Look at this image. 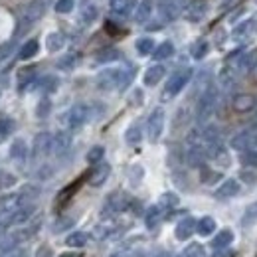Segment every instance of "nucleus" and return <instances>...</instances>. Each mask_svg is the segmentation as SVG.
Segmentation results:
<instances>
[{
    "label": "nucleus",
    "mask_w": 257,
    "mask_h": 257,
    "mask_svg": "<svg viewBox=\"0 0 257 257\" xmlns=\"http://www.w3.org/2000/svg\"><path fill=\"white\" fill-rule=\"evenodd\" d=\"M10 157L18 162L26 161V159H28V145H26V141L16 139V141L12 143V147H10Z\"/></svg>",
    "instance_id": "5701e85b"
},
{
    "label": "nucleus",
    "mask_w": 257,
    "mask_h": 257,
    "mask_svg": "<svg viewBox=\"0 0 257 257\" xmlns=\"http://www.w3.org/2000/svg\"><path fill=\"white\" fill-rule=\"evenodd\" d=\"M222 174L216 172V170H208V168H202V182L204 184H214Z\"/></svg>",
    "instance_id": "8fccbe9b"
},
{
    "label": "nucleus",
    "mask_w": 257,
    "mask_h": 257,
    "mask_svg": "<svg viewBox=\"0 0 257 257\" xmlns=\"http://www.w3.org/2000/svg\"><path fill=\"white\" fill-rule=\"evenodd\" d=\"M58 85H60V81H58V77H54V75H48V77L42 79V91H44V93H54V91L58 89Z\"/></svg>",
    "instance_id": "49530a36"
},
{
    "label": "nucleus",
    "mask_w": 257,
    "mask_h": 257,
    "mask_svg": "<svg viewBox=\"0 0 257 257\" xmlns=\"http://www.w3.org/2000/svg\"><path fill=\"white\" fill-rule=\"evenodd\" d=\"M38 50H40L38 40H28L26 44H22V48H20V52H18V58H20V60H30L34 56H38Z\"/></svg>",
    "instance_id": "2f4dec72"
},
{
    "label": "nucleus",
    "mask_w": 257,
    "mask_h": 257,
    "mask_svg": "<svg viewBox=\"0 0 257 257\" xmlns=\"http://www.w3.org/2000/svg\"><path fill=\"white\" fill-rule=\"evenodd\" d=\"M208 161L218 162L220 166H229V157H227V151L222 143H216V145H208Z\"/></svg>",
    "instance_id": "a211bd4d"
},
{
    "label": "nucleus",
    "mask_w": 257,
    "mask_h": 257,
    "mask_svg": "<svg viewBox=\"0 0 257 257\" xmlns=\"http://www.w3.org/2000/svg\"><path fill=\"white\" fill-rule=\"evenodd\" d=\"M60 257H79V255H75V253H62Z\"/></svg>",
    "instance_id": "e2e57ef3"
},
{
    "label": "nucleus",
    "mask_w": 257,
    "mask_h": 257,
    "mask_svg": "<svg viewBox=\"0 0 257 257\" xmlns=\"http://www.w3.org/2000/svg\"><path fill=\"white\" fill-rule=\"evenodd\" d=\"M52 174H54V168H52L50 164H44V166H40V170H38V174H36V176H38L40 180H48Z\"/></svg>",
    "instance_id": "5fc2aeb1"
},
{
    "label": "nucleus",
    "mask_w": 257,
    "mask_h": 257,
    "mask_svg": "<svg viewBox=\"0 0 257 257\" xmlns=\"http://www.w3.org/2000/svg\"><path fill=\"white\" fill-rule=\"evenodd\" d=\"M170 56H174V44H172V42H162L161 46H157L155 52H153V58H155L157 62L168 60Z\"/></svg>",
    "instance_id": "c756f323"
},
{
    "label": "nucleus",
    "mask_w": 257,
    "mask_h": 257,
    "mask_svg": "<svg viewBox=\"0 0 257 257\" xmlns=\"http://www.w3.org/2000/svg\"><path fill=\"white\" fill-rule=\"evenodd\" d=\"M48 113H50V101H48V99H44V101L38 105V109H36V115H38V117H46Z\"/></svg>",
    "instance_id": "4d7b16f0"
},
{
    "label": "nucleus",
    "mask_w": 257,
    "mask_h": 257,
    "mask_svg": "<svg viewBox=\"0 0 257 257\" xmlns=\"http://www.w3.org/2000/svg\"><path fill=\"white\" fill-rule=\"evenodd\" d=\"M249 137H251V133H249V131H241V133L233 135V139L229 141V147H231L233 151L245 153V151H247V145H249Z\"/></svg>",
    "instance_id": "393cba45"
},
{
    "label": "nucleus",
    "mask_w": 257,
    "mask_h": 257,
    "mask_svg": "<svg viewBox=\"0 0 257 257\" xmlns=\"http://www.w3.org/2000/svg\"><path fill=\"white\" fill-rule=\"evenodd\" d=\"M239 192H241V184H239V180H235V178H227V180H224V182L218 186L216 198H233V196H237Z\"/></svg>",
    "instance_id": "6ab92c4d"
},
{
    "label": "nucleus",
    "mask_w": 257,
    "mask_h": 257,
    "mask_svg": "<svg viewBox=\"0 0 257 257\" xmlns=\"http://www.w3.org/2000/svg\"><path fill=\"white\" fill-rule=\"evenodd\" d=\"M194 231H196V220L190 218V216H186L184 220H180L178 225H176V229H174V233H176V237H178L180 241L188 239Z\"/></svg>",
    "instance_id": "412c9836"
},
{
    "label": "nucleus",
    "mask_w": 257,
    "mask_h": 257,
    "mask_svg": "<svg viewBox=\"0 0 257 257\" xmlns=\"http://www.w3.org/2000/svg\"><path fill=\"white\" fill-rule=\"evenodd\" d=\"M97 16H99V10H97L95 4H85L79 12V24L81 26H91L97 20Z\"/></svg>",
    "instance_id": "b1692460"
},
{
    "label": "nucleus",
    "mask_w": 257,
    "mask_h": 257,
    "mask_svg": "<svg viewBox=\"0 0 257 257\" xmlns=\"http://www.w3.org/2000/svg\"><path fill=\"white\" fill-rule=\"evenodd\" d=\"M251 75H253V77L257 79V64L253 65V67H251Z\"/></svg>",
    "instance_id": "680f3d73"
},
{
    "label": "nucleus",
    "mask_w": 257,
    "mask_h": 257,
    "mask_svg": "<svg viewBox=\"0 0 257 257\" xmlns=\"http://www.w3.org/2000/svg\"><path fill=\"white\" fill-rule=\"evenodd\" d=\"M159 14L162 22H172L182 14L180 0H159Z\"/></svg>",
    "instance_id": "6e6552de"
},
{
    "label": "nucleus",
    "mask_w": 257,
    "mask_h": 257,
    "mask_svg": "<svg viewBox=\"0 0 257 257\" xmlns=\"http://www.w3.org/2000/svg\"><path fill=\"white\" fill-rule=\"evenodd\" d=\"M141 139H143V131L139 125H131L127 128V133H125V141H127L128 145H137V143H141Z\"/></svg>",
    "instance_id": "79ce46f5"
},
{
    "label": "nucleus",
    "mask_w": 257,
    "mask_h": 257,
    "mask_svg": "<svg viewBox=\"0 0 257 257\" xmlns=\"http://www.w3.org/2000/svg\"><path fill=\"white\" fill-rule=\"evenodd\" d=\"M184 257H208V253H206V249L200 243H190L184 249Z\"/></svg>",
    "instance_id": "de8ad7c7"
},
{
    "label": "nucleus",
    "mask_w": 257,
    "mask_h": 257,
    "mask_svg": "<svg viewBox=\"0 0 257 257\" xmlns=\"http://www.w3.org/2000/svg\"><path fill=\"white\" fill-rule=\"evenodd\" d=\"M216 257H233V251H231V249H227V247H222V249L216 253Z\"/></svg>",
    "instance_id": "052dcab7"
},
{
    "label": "nucleus",
    "mask_w": 257,
    "mask_h": 257,
    "mask_svg": "<svg viewBox=\"0 0 257 257\" xmlns=\"http://www.w3.org/2000/svg\"><path fill=\"white\" fill-rule=\"evenodd\" d=\"M190 79H192V69H190V67H182V69L174 71V73L170 75V79L166 81V87H164V99L178 95V93L188 85V81H190Z\"/></svg>",
    "instance_id": "20e7f679"
},
{
    "label": "nucleus",
    "mask_w": 257,
    "mask_h": 257,
    "mask_svg": "<svg viewBox=\"0 0 257 257\" xmlns=\"http://www.w3.org/2000/svg\"><path fill=\"white\" fill-rule=\"evenodd\" d=\"M239 178L245 182V184H255L257 182V168L253 166H243L241 172H239Z\"/></svg>",
    "instance_id": "c03bdc74"
},
{
    "label": "nucleus",
    "mask_w": 257,
    "mask_h": 257,
    "mask_svg": "<svg viewBox=\"0 0 257 257\" xmlns=\"http://www.w3.org/2000/svg\"><path fill=\"white\" fill-rule=\"evenodd\" d=\"M46 46L50 52H60L65 46V36L62 32H52L46 40Z\"/></svg>",
    "instance_id": "72a5a7b5"
},
{
    "label": "nucleus",
    "mask_w": 257,
    "mask_h": 257,
    "mask_svg": "<svg viewBox=\"0 0 257 257\" xmlns=\"http://www.w3.org/2000/svg\"><path fill=\"white\" fill-rule=\"evenodd\" d=\"M2 257H28V251L26 249H20V247H14V249L2 253Z\"/></svg>",
    "instance_id": "13d9d810"
},
{
    "label": "nucleus",
    "mask_w": 257,
    "mask_h": 257,
    "mask_svg": "<svg viewBox=\"0 0 257 257\" xmlns=\"http://www.w3.org/2000/svg\"><path fill=\"white\" fill-rule=\"evenodd\" d=\"M257 107V99L251 93H237L231 99V109L235 113H249Z\"/></svg>",
    "instance_id": "4468645a"
},
{
    "label": "nucleus",
    "mask_w": 257,
    "mask_h": 257,
    "mask_svg": "<svg viewBox=\"0 0 257 257\" xmlns=\"http://www.w3.org/2000/svg\"><path fill=\"white\" fill-rule=\"evenodd\" d=\"M216 107H218V87L208 83L202 89V93L198 97V105H196V121H198V125H206L212 119Z\"/></svg>",
    "instance_id": "f03ea898"
},
{
    "label": "nucleus",
    "mask_w": 257,
    "mask_h": 257,
    "mask_svg": "<svg viewBox=\"0 0 257 257\" xmlns=\"http://www.w3.org/2000/svg\"><path fill=\"white\" fill-rule=\"evenodd\" d=\"M50 2H52V0H32V2L22 10V14H20V20H18V34L28 32L34 24L46 14Z\"/></svg>",
    "instance_id": "7ed1b4c3"
},
{
    "label": "nucleus",
    "mask_w": 257,
    "mask_h": 257,
    "mask_svg": "<svg viewBox=\"0 0 257 257\" xmlns=\"http://www.w3.org/2000/svg\"><path fill=\"white\" fill-rule=\"evenodd\" d=\"M14 184H16V176H14V174H10V172H0V190L10 188V186H14Z\"/></svg>",
    "instance_id": "3c124183"
},
{
    "label": "nucleus",
    "mask_w": 257,
    "mask_h": 257,
    "mask_svg": "<svg viewBox=\"0 0 257 257\" xmlns=\"http://www.w3.org/2000/svg\"><path fill=\"white\" fill-rule=\"evenodd\" d=\"M109 174H111V166H109L107 162H99L95 168L91 170V174H89L87 182H89V186H93V188H99V186H103V184L107 182Z\"/></svg>",
    "instance_id": "dca6fc26"
},
{
    "label": "nucleus",
    "mask_w": 257,
    "mask_h": 257,
    "mask_svg": "<svg viewBox=\"0 0 257 257\" xmlns=\"http://www.w3.org/2000/svg\"><path fill=\"white\" fill-rule=\"evenodd\" d=\"M208 50H210V44H208L206 40H198V42H194L192 44L190 54H192L194 60H202V58L208 56Z\"/></svg>",
    "instance_id": "4c0bfd02"
},
{
    "label": "nucleus",
    "mask_w": 257,
    "mask_h": 257,
    "mask_svg": "<svg viewBox=\"0 0 257 257\" xmlns=\"http://www.w3.org/2000/svg\"><path fill=\"white\" fill-rule=\"evenodd\" d=\"M135 71L131 69H119V67H109V69H103L99 75H97L95 83L101 91H111V89H125L131 79H133Z\"/></svg>",
    "instance_id": "f257e3e1"
},
{
    "label": "nucleus",
    "mask_w": 257,
    "mask_h": 257,
    "mask_svg": "<svg viewBox=\"0 0 257 257\" xmlns=\"http://www.w3.org/2000/svg\"><path fill=\"white\" fill-rule=\"evenodd\" d=\"M251 127H255V128H257V115L253 117V121H251Z\"/></svg>",
    "instance_id": "0e129e2a"
},
{
    "label": "nucleus",
    "mask_w": 257,
    "mask_h": 257,
    "mask_svg": "<svg viewBox=\"0 0 257 257\" xmlns=\"http://www.w3.org/2000/svg\"><path fill=\"white\" fill-rule=\"evenodd\" d=\"M87 241H89V235L85 231H71L65 237V245L67 247H83Z\"/></svg>",
    "instance_id": "c85d7f7f"
},
{
    "label": "nucleus",
    "mask_w": 257,
    "mask_h": 257,
    "mask_svg": "<svg viewBox=\"0 0 257 257\" xmlns=\"http://www.w3.org/2000/svg\"><path fill=\"white\" fill-rule=\"evenodd\" d=\"M164 123H166V113H164V109L157 107V109L149 115V119H147V137H149L151 143H157L162 137V133H164Z\"/></svg>",
    "instance_id": "423d86ee"
},
{
    "label": "nucleus",
    "mask_w": 257,
    "mask_h": 257,
    "mask_svg": "<svg viewBox=\"0 0 257 257\" xmlns=\"http://www.w3.org/2000/svg\"><path fill=\"white\" fill-rule=\"evenodd\" d=\"M12 50H14V42L2 44V46H0V62H2V60H6V58L12 54Z\"/></svg>",
    "instance_id": "6e6d98bb"
},
{
    "label": "nucleus",
    "mask_w": 257,
    "mask_h": 257,
    "mask_svg": "<svg viewBox=\"0 0 257 257\" xmlns=\"http://www.w3.org/2000/svg\"><path fill=\"white\" fill-rule=\"evenodd\" d=\"M73 224H75L73 218H60V220L54 224V231H65V229H69Z\"/></svg>",
    "instance_id": "864d4df0"
},
{
    "label": "nucleus",
    "mask_w": 257,
    "mask_h": 257,
    "mask_svg": "<svg viewBox=\"0 0 257 257\" xmlns=\"http://www.w3.org/2000/svg\"><path fill=\"white\" fill-rule=\"evenodd\" d=\"M164 65L157 64V65H151L147 71H145V77H143V81H145V85H149V87H155L157 83H161V79L164 77Z\"/></svg>",
    "instance_id": "4be33fe9"
},
{
    "label": "nucleus",
    "mask_w": 257,
    "mask_h": 257,
    "mask_svg": "<svg viewBox=\"0 0 257 257\" xmlns=\"http://www.w3.org/2000/svg\"><path fill=\"white\" fill-rule=\"evenodd\" d=\"M206 161H208V147H206V145H188L186 162H188L192 168L204 166V162Z\"/></svg>",
    "instance_id": "9d476101"
},
{
    "label": "nucleus",
    "mask_w": 257,
    "mask_h": 257,
    "mask_svg": "<svg viewBox=\"0 0 257 257\" xmlns=\"http://www.w3.org/2000/svg\"><path fill=\"white\" fill-rule=\"evenodd\" d=\"M20 196H22L24 204H32L34 200L40 196V188H38V186H34V184H26V186H22Z\"/></svg>",
    "instance_id": "58836bf2"
},
{
    "label": "nucleus",
    "mask_w": 257,
    "mask_h": 257,
    "mask_svg": "<svg viewBox=\"0 0 257 257\" xmlns=\"http://www.w3.org/2000/svg\"><path fill=\"white\" fill-rule=\"evenodd\" d=\"M38 83V75H36V69L34 67H24L20 69L18 73V89L20 91H26Z\"/></svg>",
    "instance_id": "aec40b11"
},
{
    "label": "nucleus",
    "mask_w": 257,
    "mask_h": 257,
    "mask_svg": "<svg viewBox=\"0 0 257 257\" xmlns=\"http://www.w3.org/2000/svg\"><path fill=\"white\" fill-rule=\"evenodd\" d=\"M202 139H204V145H216V143H222V133L216 125H206L202 128Z\"/></svg>",
    "instance_id": "a878e982"
},
{
    "label": "nucleus",
    "mask_w": 257,
    "mask_h": 257,
    "mask_svg": "<svg viewBox=\"0 0 257 257\" xmlns=\"http://www.w3.org/2000/svg\"><path fill=\"white\" fill-rule=\"evenodd\" d=\"M241 224L243 225H253L257 224V202L249 204L243 212V218H241Z\"/></svg>",
    "instance_id": "a19ab883"
},
{
    "label": "nucleus",
    "mask_w": 257,
    "mask_h": 257,
    "mask_svg": "<svg viewBox=\"0 0 257 257\" xmlns=\"http://www.w3.org/2000/svg\"><path fill=\"white\" fill-rule=\"evenodd\" d=\"M231 241H233V231H231V229H222V231H218V235L212 239V245H214L216 249H222V247H227Z\"/></svg>",
    "instance_id": "473e14b6"
},
{
    "label": "nucleus",
    "mask_w": 257,
    "mask_h": 257,
    "mask_svg": "<svg viewBox=\"0 0 257 257\" xmlns=\"http://www.w3.org/2000/svg\"><path fill=\"white\" fill-rule=\"evenodd\" d=\"M52 153V135L50 133H38L34 139L32 155L34 159H44Z\"/></svg>",
    "instance_id": "1a4fd4ad"
},
{
    "label": "nucleus",
    "mask_w": 257,
    "mask_h": 257,
    "mask_svg": "<svg viewBox=\"0 0 257 257\" xmlns=\"http://www.w3.org/2000/svg\"><path fill=\"white\" fill-rule=\"evenodd\" d=\"M131 204H133V200L128 198L127 194L113 192L109 198H107L103 212H105V214H119V212H123V210H128Z\"/></svg>",
    "instance_id": "0eeeda50"
},
{
    "label": "nucleus",
    "mask_w": 257,
    "mask_h": 257,
    "mask_svg": "<svg viewBox=\"0 0 257 257\" xmlns=\"http://www.w3.org/2000/svg\"><path fill=\"white\" fill-rule=\"evenodd\" d=\"M235 75H237V71H235V69H231V67L227 65V67H224V69L220 71L218 81H220V85H222V87L229 89V87H233V83H235Z\"/></svg>",
    "instance_id": "f704fd0d"
},
{
    "label": "nucleus",
    "mask_w": 257,
    "mask_h": 257,
    "mask_svg": "<svg viewBox=\"0 0 257 257\" xmlns=\"http://www.w3.org/2000/svg\"><path fill=\"white\" fill-rule=\"evenodd\" d=\"M91 117H93V109L87 103H75L65 113V125L69 128H79L83 127Z\"/></svg>",
    "instance_id": "39448f33"
},
{
    "label": "nucleus",
    "mask_w": 257,
    "mask_h": 257,
    "mask_svg": "<svg viewBox=\"0 0 257 257\" xmlns=\"http://www.w3.org/2000/svg\"><path fill=\"white\" fill-rule=\"evenodd\" d=\"M103 157H105V149L97 145V147H91V149H89V153H87L85 159H87L89 164H99V162L103 161Z\"/></svg>",
    "instance_id": "a18cd8bd"
},
{
    "label": "nucleus",
    "mask_w": 257,
    "mask_h": 257,
    "mask_svg": "<svg viewBox=\"0 0 257 257\" xmlns=\"http://www.w3.org/2000/svg\"><path fill=\"white\" fill-rule=\"evenodd\" d=\"M119 50H115V48H105V50H101L99 54H97L95 62L97 64H109V62H117L119 60Z\"/></svg>",
    "instance_id": "c9c22d12"
},
{
    "label": "nucleus",
    "mask_w": 257,
    "mask_h": 257,
    "mask_svg": "<svg viewBox=\"0 0 257 257\" xmlns=\"http://www.w3.org/2000/svg\"><path fill=\"white\" fill-rule=\"evenodd\" d=\"M196 231H198L200 235H204V237L214 235V231H216V220H214V218H210V216L200 218V220H198V224H196Z\"/></svg>",
    "instance_id": "bb28decb"
},
{
    "label": "nucleus",
    "mask_w": 257,
    "mask_h": 257,
    "mask_svg": "<svg viewBox=\"0 0 257 257\" xmlns=\"http://www.w3.org/2000/svg\"><path fill=\"white\" fill-rule=\"evenodd\" d=\"M162 220V208L161 206H151L147 210V216H145V222H147V227H155Z\"/></svg>",
    "instance_id": "e433bc0d"
},
{
    "label": "nucleus",
    "mask_w": 257,
    "mask_h": 257,
    "mask_svg": "<svg viewBox=\"0 0 257 257\" xmlns=\"http://www.w3.org/2000/svg\"><path fill=\"white\" fill-rule=\"evenodd\" d=\"M257 30V22L255 20H243L239 22L235 28H233V36L235 38H247Z\"/></svg>",
    "instance_id": "cd10ccee"
},
{
    "label": "nucleus",
    "mask_w": 257,
    "mask_h": 257,
    "mask_svg": "<svg viewBox=\"0 0 257 257\" xmlns=\"http://www.w3.org/2000/svg\"><path fill=\"white\" fill-rule=\"evenodd\" d=\"M182 14H184V18L188 20V22H202L204 18H206V14H208V4L206 2H202V0H196V2H190L184 10H182Z\"/></svg>",
    "instance_id": "9b49d317"
},
{
    "label": "nucleus",
    "mask_w": 257,
    "mask_h": 257,
    "mask_svg": "<svg viewBox=\"0 0 257 257\" xmlns=\"http://www.w3.org/2000/svg\"><path fill=\"white\" fill-rule=\"evenodd\" d=\"M135 6H137V0H109V10L113 16L125 20L128 18L133 12H135Z\"/></svg>",
    "instance_id": "ddd939ff"
},
{
    "label": "nucleus",
    "mask_w": 257,
    "mask_h": 257,
    "mask_svg": "<svg viewBox=\"0 0 257 257\" xmlns=\"http://www.w3.org/2000/svg\"><path fill=\"white\" fill-rule=\"evenodd\" d=\"M12 131H14V121L12 119H0V143L8 135H12Z\"/></svg>",
    "instance_id": "09e8293b"
},
{
    "label": "nucleus",
    "mask_w": 257,
    "mask_h": 257,
    "mask_svg": "<svg viewBox=\"0 0 257 257\" xmlns=\"http://www.w3.org/2000/svg\"><path fill=\"white\" fill-rule=\"evenodd\" d=\"M153 12H155V4H153V0H141V2H137V6H135L133 18H135L137 24H147V22L151 20Z\"/></svg>",
    "instance_id": "f3484780"
},
{
    "label": "nucleus",
    "mask_w": 257,
    "mask_h": 257,
    "mask_svg": "<svg viewBox=\"0 0 257 257\" xmlns=\"http://www.w3.org/2000/svg\"><path fill=\"white\" fill-rule=\"evenodd\" d=\"M36 212V206L34 204H24L20 208H16L8 218H6V225H22L26 224Z\"/></svg>",
    "instance_id": "f8f14e48"
},
{
    "label": "nucleus",
    "mask_w": 257,
    "mask_h": 257,
    "mask_svg": "<svg viewBox=\"0 0 257 257\" xmlns=\"http://www.w3.org/2000/svg\"><path fill=\"white\" fill-rule=\"evenodd\" d=\"M77 64H79V56H77V54H67V56H64V58L58 62V67L64 69V71H69V69H73Z\"/></svg>",
    "instance_id": "37998d69"
},
{
    "label": "nucleus",
    "mask_w": 257,
    "mask_h": 257,
    "mask_svg": "<svg viewBox=\"0 0 257 257\" xmlns=\"http://www.w3.org/2000/svg\"><path fill=\"white\" fill-rule=\"evenodd\" d=\"M178 202H180V198H178L174 192H164L161 196L159 206H161L162 210H170V208H176V206H178Z\"/></svg>",
    "instance_id": "ea45409f"
},
{
    "label": "nucleus",
    "mask_w": 257,
    "mask_h": 257,
    "mask_svg": "<svg viewBox=\"0 0 257 257\" xmlns=\"http://www.w3.org/2000/svg\"><path fill=\"white\" fill-rule=\"evenodd\" d=\"M247 151H249V153H257V133H251V137H249V145H247Z\"/></svg>",
    "instance_id": "bf43d9fd"
},
{
    "label": "nucleus",
    "mask_w": 257,
    "mask_h": 257,
    "mask_svg": "<svg viewBox=\"0 0 257 257\" xmlns=\"http://www.w3.org/2000/svg\"><path fill=\"white\" fill-rule=\"evenodd\" d=\"M71 149V135L69 131H60L52 137V153L56 157H64L65 153Z\"/></svg>",
    "instance_id": "2eb2a0df"
},
{
    "label": "nucleus",
    "mask_w": 257,
    "mask_h": 257,
    "mask_svg": "<svg viewBox=\"0 0 257 257\" xmlns=\"http://www.w3.org/2000/svg\"><path fill=\"white\" fill-rule=\"evenodd\" d=\"M255 2H257V0H255Z\"/></svg>",
    "instance_id": "69168bd1"
},
{
    "label": "nucleus",
    "mask_w": 257,
    "mask_h": 257,
    "mask_svg": "<svg viewBox=\"0 0 257 257\" xmlns=\"http://www.w3.org/2000/svg\"><path fill=\"white\" fill-rule=\"evenodd\" d=\"M135 48H137V52L141 54V56H151L153 52H155V40L153 38H149V36H143V38H139L137 40V44H135Z\"/></svg>",
    "instance_id": "7c9ffc66"
},
{
    "label": "nucleus",
    "mask_w": 257,
    "mask_h": 257,
    "mask_svg": "<svg viewBox=\"0 0 257 257\" xmlns=\"http://www.w3.org/2000/svg\"><path fill=\"white\" fill-rule=\"evenodd\" d=\"M73 10V0H58L56 2V12L58 14H69Z\"/></svg>",
    "instance_id": "603ef678"
}]
</instances>
